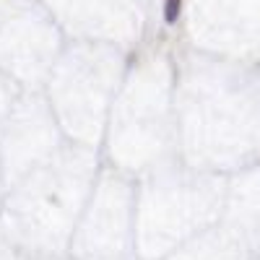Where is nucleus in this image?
I'll return each mask as SVG.
<instances>
[{"instance_id": "f257e3e1", "label": "nucleus", "mask_w": 260, "mask_h": 260, "mask_svg": "<svg viewBox=\"0 0 260 260\" xmlns=\"http://www.w3.org/2000/svg\"><path fill=\"white\" fill-rule=\"evenodd\" d=\"M180 8H182V0H167V3H164V18H167V24H175L177 16H180Z\"/></svg>"}]
</instances>
